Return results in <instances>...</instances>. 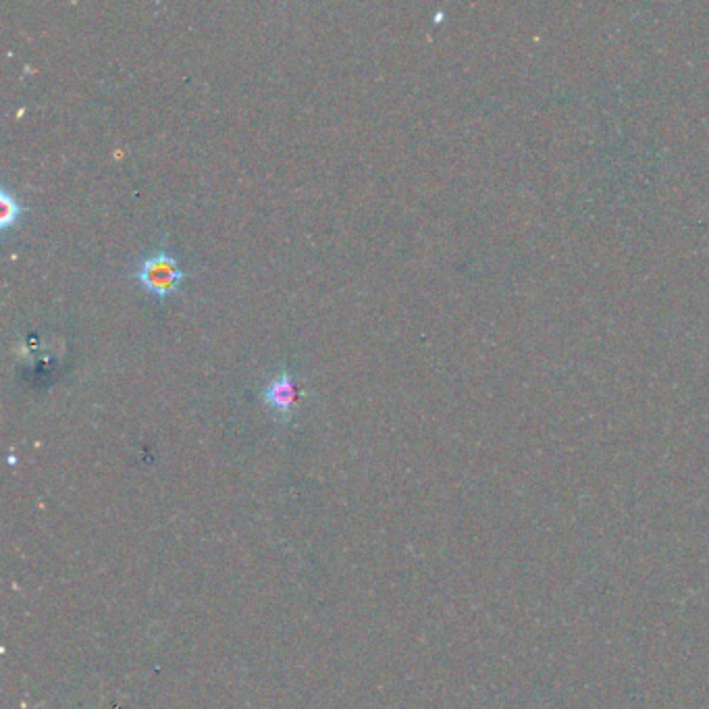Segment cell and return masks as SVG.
<instances>
[{"mask_svg":"<svg viewBox=\"0 0 709 709\" xmlns=\"http://www.w3.org/2000/svg\"><path fill=\"white\" fill-rule=\"evenodd\" d=\"M186 277V271L181 269L179 260L165 248V244L144 256L134 271V279L148 294L159 298V302L177 294Z\"/></svg>","mask_w":709,"mask_h":709,"instance_id":"1","label":"cell"},{"mask_svg":"<svg viewBox=\"0 0 709 709\" xmlns=\"http://www.w3.org/2000/svg\"><path fill=\"white\" fill-rule=\"evenodd\" d=\"M260 398L273 410V414L277 416V420H281V423L292 420L294 406L298 402V389H296V381H294L292 373L287 369H281L271 379V383L262 389Z\"/></svg>","mask_w":709,"mask_h":709,"instance_id":"2","label":"cell"},{"mask_svg":"<svg viewBox=\"0 0 709 709\" xmlns=\"http://www.w3.org/2000/svg\"><path fill=\"white\" fill-rule=\"evenodd\" d=\"M23 210V204L9 190H3L0 194V227L11 229L23 217Z\"/></svg>","mask_w":709,"mask_h":709,"instance_id":"3","label":"cell"}]
</instances>
